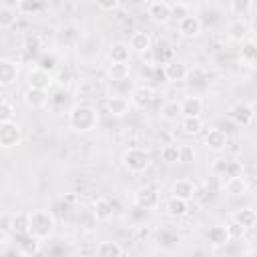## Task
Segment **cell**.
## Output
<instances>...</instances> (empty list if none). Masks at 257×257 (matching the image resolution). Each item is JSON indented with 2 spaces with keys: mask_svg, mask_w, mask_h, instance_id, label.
<instances>
[{
  "mask_svg": "<svg viewBox=\"0 0 257 257\" xmlns=\"http://www.w3.org/2000/svg\"><path fill=\"white\" fill-rule=\"evenodd\" d=\"M171 14H173V18L181 20V18L189 16V14H191V10H189V6H187V4H183V2H177L175 6H171Z\"/></svg>",
  "mask_w": 257,
  "mask_h": 257,
  "instance_id": "40",
  "label": "cell"
},
{
  "mask_svg": "<svg viewBox=\"0 0 257 257\" xmlns=\"http://www.w3.org/2000/svg\"><path fill=\"white\" fill-rule=\"evenodd\" d=\"M54 229H56V219H54V215L50 211L38 209V211L30 213V231H28V235L44 241V239L52 237Z\"/></svg>",
  "mask_w": 257,
  "mask_h": 257,
  "instance_id": "2",
  "label": "cell"
},
{
  "mask_svg": "<svg viewBox=\"0 0 257 257\" xmlns=\"http://www.w3.org/2000/svg\"><path fill=\"white\" fill-rule=\"evenodd\" d=\"M179 151H181L179 143H167L161 149V157L165 163H179Z\"/></svg>",
  "mask_w": 257,
  "mask_h": 257,
  "instance_id": "33",
  "label": "cell"
},
{
  "mask_svg": "<svg viewBox=\"0 0 257 257\" xmlns=\"http://www.w3.org/2000/svg\"><path fill=\"white\" fill-rule=\"evenodd\" d=\"M151 44H153L151 34L149 32H143V30L133 32L131 38H128V48L135 50V52H141V54L147 52V50H151Z\"/></svg>",
  "mask_w": 257,
  "mask_h": 257,
  "instance_id": "24",
  "label": "cell"
},
{
  "mask_svg": "<svg viewBox=\"0 0 257 257\" xmlns=\"http://www.w3.org/2000/svg\"><path fill=\"white\" fill-rule=\"evenodd\" d=\"M104 106H106V112L110 116H116V118H122V116H126L131 112V100L124 98V96H118V94L108 96L104 100Z\"/></svg>",
  "mask_w": 257,
  "mask_h": 257,
  "instance_id": "14",
  "label": "cell"
},
{
  "mask_svg": "<svg viewBox=\"0 0 257 257\" xmlns=\"http://www.w3.org/2000/svg\"><path fill=\"white\" fill-rule=\"evenodd\" d=\"M145 6H151V4H155V2H159V0H141Z\"/></svg>",
  "mask_w": 257,
  "mask_h": 257,
  "instance_id": "44",
  "label": "cell"
},
{
  "mask_svg": "<svg viewBox=\"0 0 257 257\" xmlns=\"http://www.w3.org/2000/svg\"><path fill=\"white\" fill-rule=\"evenodd\" d=\"M161 118L167 122H175L181 118V102L179 100H167L161 106Z\"/></svg>",
  "mask_w": 257,
  "mask_h": 257,
  "instance_id": "29",
  "label": "cell"
},
{
  "mask_svg": "<svg viewBox=\"0 0 257 257\" xmlns=\"http://www.w3.org/2000/svg\"><path fill=\"white\" fill-rule=\"evenodd\" d=\"M128 72H131V66H128V62H110L108 64V68H106V74H108V78L110 80H124L126 76H128Z\"/></svg>",
  "mask_w": 257,
  "mask_h": 257,
  "instance_id": "30",
  "label": "cell"
},
{
  "mask_svg": "<svg viewBox=\"0 0 257 257\" xmlns=\"http://www.w3.org/2000/svg\"><path fill=\"white\" fill-rule=\"evenodd\" d=\"M68 124L76 133H90L98 124V112L90 104H74L68 108Z\"/></svg>",
  "mask_w": 257,
  "mask_h": 257,
  "instance_id": "1",
  "label": "cell"
},
{
  "mask_svg": "<svg viewBox=\"0 0 257 257\" xmlns=\"http://www.w3.org/2000/svg\"><path fill=\"white\" fill-rule=\"evenodd\" d=\"M227 36H229V40H233L237 44L245 42L247 38H251V26H249V22L245 18H235L227 26Z\"/></svg>",
  "mask_w": 257,
  "mask_h": 257,
  "instance_id": "11",
  "label": "cell"
},
{
  "mask_svg": "<svg viewBox=\"0 0 257 257\" xmlns=\"http://www.w3.org/2000/svg\"><path fill=\"white\" fill-rule=\"evenodd\" d=\"M229 241H231V237H229V231H227L225 225H213V227H209V231H207V243L213 249H221Z\"/></svg>",
  "mask_w": 257,
  "mask_h": 257,
  "instance_id": "18",
  "label": "cell"
},
{
  "mask_svg": "<svg viewBox=\"0 0 257 257\" xmlns=\"http://www.w3.org/2000/svg\"><path fill=\"white\" fill-rule=\"evenodd\" d=\"M40 243H42L40 239L28 235V241H22V245L18 247V251H20V255H36L40 251Z\"/></svg>",
  "mask_w": 257,
  "mask_h": 257,
  "instance_id": "34",
  "label": "cell"
},
{
  "mask_svg": "<svg viewBox=\"0 0 257 257\" xmlns=\"http://www.w3.org/2000/svg\"><path fill=\"white\" fill-rule=\"evenodd\" d=\"M195 157H197V153H195L193 145L183 143V145H181V151H179V163L189 165V163H193V161H195Z\"/></svg>",
  "mask_w": 257,
  "mask_h": 257,
  "instance_id": "38",
  "label": "cell"
},
{
  "mask_svg": "<svg viewBox=\"0 0 257 257\" xmlns=\"http://www.w3.org/2000/svg\"><path fill=\"white\" fill-rule=\"evenodd\" d=\"M163 74H165V78L171 80V82H181V80H185V78L189 76V68H187V64L181 62V60H169V62L165 64V68H163Z\"/></svg>",
  "mask_w": 257,
  "mask_h": 257,
  "instance_id": "16",
  "label": "cell"
},
{
  "mask_svg": "<svg viewBox=\"0 0 257 257\" xmlns=\"http://www.w3.org/2000/svg\"><path fill=\"white\" fill-rule=\"evenodd\" d=\"M149 235H151V229L149 227H139V237L141 239H147Z\"/></svg>",
  "mask_w": 257,
  "mask_h": 257,
  "instance_id": "43",
  "label": "cell"
},
{
  "mask_svg": "<svg viewBox=\"0 0 257 257\" xmlns=\"http://www.w3.org/2000/svg\"><path fill=\"white\" fill-rule=\"evenodd\" d=\"M177 28H179V34L183 38H197L201 34V20L197 16L189 14V16H185V18L179 20Z\"/></svg>",
  "mask_w": 257,
  "mask_h": 257,
  "instance_id": "17",
  "label": "cell"
},
{
  "mask_svg": "<svg viewBox=\"0 0 257 257\" xmlns=\"http://www.w3.org/2000/svg\"><path fill=\"white\" fill-rule=\"evenodd\" d=\"M223 193L229 197H243L249 193V183L247 179L239 173V175H229L227 181L223 183Z\"/></svg>",
  "mask_w": 257,
  "mask_h": 257,
  "instance_id": "10",
  "label": "cell"
},
{
  "mask_svg": "<svg viewBox=\"0 0 257 257\" xmlns=\"http://www.w3.org/2000/svg\"><path fill=\"white\" fill-rule=\"evenodd\" d=\"M128 100H131V106L147 108V106H151V102L155 100V90H153V86H149V84H139V86H135V88L131 90Z\"/></svg>",
  "mask_w": 257,
  "mask_h": 257,
  "instance_id": "8",
  "label": "cell"
},
{
  "mask_svg": "<svg viewBox=\"0 0 257 257\" xmlns=\"http://www.w3.org/2000/svg\"><path fill=\"white\" fill-rule=\"evenodd\" d=\"M233 221L239 223L241 227H245L247 231L255 229V225H257V211L253 207H241V209H237L233 213Z\"/></svg>",
  "mask_w": 257,
  "mask_h": 257,
  "instance_id": "23",
  "label": "cell"
},
{
  "mask_svg": "<svg viewBox=\"0 0 257 257\" xmlns=\"http://www.w3.org/2000/svg\"><path fill=\"white\" fill-rule=\"evenodd\" d=\"M229 118L237 126H249L255 118V102H235L229 108Z\"/></svg>",
  "mask_w": 257,
  "mask_h": 257,
  "instance_id": "4",
  "label": "cell"
},
{
  "mask_svg": "<svg viewBox=\"0 0 257 257\" xmlns=\"http://www.w3.org/2000/svg\"><path fill=\"white\" fill-rule=\"evenodd\" d=\"M16 80H18V64L8 58H0V86H12Z\"/></svg>",
  "mask_w": 257,
  "mask_h": 257,
  "instance_id": "20",
  "label": "cell"
},
{
  "mask_svg": "<svg viewBox=\"0 0 257 257\" xmlns=\"http://www.w3.org/2000/svg\"><path fill=\"white\" fill-rule=\"evenodd\" d=\"M22 100H24V104H26L28 108L38 110V108H44V106H46V102L50 100V96H48V90L28 86V88L24 90V94H22Z\"/></svg>",
  "mask_w": 257,
  "mask_h": 257,
  "instance_id": "13",
  "label": "cell"
},
{
  "mask_svg": "<svg viewBox=\"0 0 257 257\" xmlns=\"http://www.w3.org/2000/svg\"><path fill=\"white\" fill-rule=\"evenodd\" d=\"M8 227L14 235H28L30 231V213L26 211H16L10 221H8Z\"/></svg>",
  "mask_w": 257,
  "mask_h": 257,
  "instance_id": "21",
  "label": "cell"
},
{
  "mask_svg": "<svg viewBox=\"0 0 257 257\" xmlns=\"http://www.w3.org/2000/svg\"><path fill=\"white\" fill-rule=\"evenodd\" d=\"M10 253H20L18 247H10L8 243H0V255H10Z\"/></svg>",
  "mask_w": 257,
  "mask_h": 257,
  "instance_id": "42",
  "label": "cell"
},
{
  "mask_svg": "<svg viewBox=\"0 0 257 257\" xmlns=\"http://www.w3.org/2000/svg\"><path fill=\"white\" fill-rule=\"evenodd\" d=\"M122 167L133 173V175H139V173H145L149 169V163H151V157L145 149L141 147H131L122 153Z\"/></svg>",
  "mask_w": 257,
  "mask_h": 257,
  "instance_id": "3",
  "label": "cell"
},
{
  "mask_svg": "<svg viewBox=\"0 0 257 257\" xmlns=\"http://www.w3.org/2000/svg\"><path fill=\"white\" fill-rule=\"evenodd\" d=\"M22 143V128L10 120L0 124V149H14Z\"/></svg>",
  "mask_w": 257,
  "mask_h": 257,
  "instance_id": "5",
  "label": "cell"
},
{
  "mask_svg": "<svg viewBox=\"0 0 257 257\" xmlns=\"http://www.w3.org/2000/svg\"><path fill=\"white\" fill-rule=\"evenodd\" d=\"M159 203H161V195H159V191H157L155 187L145 185V187L137 189V193H135V205H137L139 209L153 211V209L159 207Z\"/></svg>",
  "mask_w": 257,
  "mask_h": 257,
  "instance_id": "6",
  "label": "cell"
},
{
  "mask_svg": "<svg viewBox=\"0 0 257 257\" xmlns=\"http://www.w3.org/2000/svg\"><path fill=\"white\" fill-rule=\"evenodd\" d=\"M16 14H18V12H16L14 8H10V6H0V30L12 28V26L16 24V20H18Z\"/></svg>",
  "mask_w": 257,
  "mask_h": 257,
  "instance_id": "31",
  "label": "cell"
},
{
  "mask_svg": "<svg viewBox=\"0 0 257 257\" xmlns=\"http://www.w3.org/2000/svg\"><path fill=\"white\" fill-rule=\"evenodd\" d=\"M14 116H16V106L8 100H0V124L14 120Z\"/></svg>",
  "mask_w": 257,
  "mask_h": 257,
  "instance_id": "37",
  "label": "cell"
},
{
  "mask_svg": "<svg viewBox=\"0 0 257 257\" xmlns=\"http://www.w3.org/2000/svg\"><path fill=\"white\" fill-rule=\"evenodd\" d=\"M122 253H124V249L116 241H100L96 245V255L98 257H120Z\"/></svg>",
  "mask_w": 257,
  "mask_h": 257,
  "instance_id": "28",
  "label": "cell"
},
{
  "mask_svg": "<svg viewBox=\"0 0 257 257\" xmlns=\"http://www.w3.org/2000/svg\"><path fill=\"white\" fill-rule=\"evenodd\" d=\"M179 102H181V116H201L203 106H205L203 98L195 96V94L193 96H185Z\"/></svg>",
  "mask_w": 257,
  "mask_h": 257,
  "instance_id": "22",
  "label": "cell"
},
{
  "mask_svg": "<svg viewBox=\"0 0 257 257\" xmlns=\"http://www.w3.org/2000/svg\"><path fill=\"white\" fill-rule=\"evenodd\" d=\"M40 10V0H18L16 12L20 14H36Z\"/></svg>",
  "mask_w": 257,
  "mask_h": 257,
  "instance_id": "36",
  "label": "cell"
},
{
  "mask_svg": "<svg viewBox=\"0 0 257 257\" xmlns=\"http://www.w3.org/2000/svg\"><path fill=\"white\" fill-rule=\"evenodd\" d=\"M90 211H92V215H94V219H96L98 223L110 221V217H112V213H114L112 203H110L106 197H98V199H94Z\"/></svg>",
  "mask_w": 257,
  "mask_h": 257,
  "instance_id": "19",
  "label": "cell"
},
{
  "mask_svg": "<svg viewBox=\"0 0 257 257\" xmlns=\"http://www.w3.org/2000/svg\"><path fill=\"white\" fill-rule=\"evenodd\" d=\"M110 62H128L131 60V48L126 42H112L108 48Z\"/></svg>",
  "mask_w": 257,
  "mask_h": 257,
  "instance_id": "26",
  "label": "cell"
},
{
  "mask_svg": "<svg viewBox=\"0 0 257 257\" xmlns=\"http://www.w3.org/2000/svg\"><path fill=\"white\" fill-rule=\"evenodd\" d=\"M165 211L169 217L173 219H181L189 213V201H183V199H177V197H169L167 205H165Z\"/></svg>",
  "mask_w": 257,
  "mask_h": 257,
  "instance_id": "25",
  "label": "cell"
},
{
  "mask_svg": "<svg viewBox=\"0 0 257 257\" xmlns=\"http://www.w3.org/2000/svg\"><path fill=\"white\" fill-rule=\"evenodd\" d=\"M253 10V0H231V12L235 16H247Z\"/></svg>",
  "mask_w": 257,
  "mask_h": 257,
  "instance_id": "35",
  "label": "cell"
},
{
  "mask_svg": "<svg viewBox=\"0 0 257 257\" xmlns=\"http://www.w3.org/2000/svg\"><path fill=\"white\" fill-rule=\"evenodd\" d=\"M26 82H28V86H32V88L48 90V88L54 84V74H52L50 70H46V68L36 66V68H32V70H28Z\"/></svg>",
  "mask_w": 257,
  "mask_h": 257,
  "instance_id": "7",
  "label": "cell"
},
{
  "mask_svg": "<svg viewBox=\"0 0 257 257\" xmlns=\"http://www.w3.org/2000/svg\"><path fill=\"white\" fill-rule=\"evenodd\" d=\"M169 193H171V197H177V199H183V201H193L197 197V185L191 179H177L171 185Z\"/></svg>",
  "mask_w": 257,
  "mask_h": 257,
  "instance_id": "12",
  "label": "cell"
},
{
  "mask_svg": "<svg viewBox=\"0 0 257 257\" xmlns=\"http://www.w3.org/2000/svg\"><path fill=\"white\" fill-rule=\"evenodd\" d=\"M181 128H183L185 135H189V137H197V135L203 133L205 122H203L201 116H183V120H181Z\"/></svg>",
  "mask_w": 257,
  "mask_h": 257,
  "instance_id": "27",
  "label": "cell"
},
{
  "mask_svg": "<svg viewBox=\"0 0 257 257\" xmlns=\"http://www.w3.org/2000/svg\"><path fill=\"white\" fill-rule=\"evenodd\" d=\"M203 143H205V147H207L209 151H213V153H223V151L227 149V145H229V137H227V133L221 131V128H209V131L205 133V137H203Z\"/></svg>",
  "mask_w": 257,
  "mask_h": 257,
  "instance_id": "9",
  "label": "cell"
},
{
  "mask_svg": "<svg viewBox=\"0 0 257 257\" xmlns=\"http://www.w3.org/2000/svg\"><path fill=\"white\" fill-rule=\"evenodd\" d=\"M147 12H149V18H151L155 24H167V22L173 18V14H171V4H167V2H163V0H159V2H155V4H151V6H147Z\"/></svg>",
  "mask_w": 257,
  "mask_h": 257,
  "instance_id": "15",
  "label": "cell"
},
{
  "mask_svg": "<svg viewBox=\"0 0 257 257\" xmlns=\"http://www.w3.org/2000/svg\"><path fill=\"white\" fill-rule=\"evenodd\" d=\"M96 6L102 12H114L120 6V0H96Z\"/></svg>",
  "mask_w": 257,
  "mask_h": 257,
  "instance_id": "41",
  "label": "cell"
},
{
  "mask_svg": "<svg viewBox=\"0 0 257 257\" xmlns=\"http://www.w3.org/2000/svg\"><path fill=\"white\" fill-rule=\"evenodd\" d=\"M225 227H227V231H229L231 241H233V239H241V237H245V233H247V229H245V227H241V225H239V223H235V221L227 223Z\"/></svg>",
  "mask_w": 257,
  "mask_h": 257,
  "instance_id": "39",
  "label": "cell"
},
{
  "mask_svg": "<svg viewBox=\"0 0 257 257\" xmlns=\"http://www.w3.org/2000/svg\"><path fill=\"white\" fill-rule=\"evenodd\" d=\"M255 58H257V48H255V42L251 40V38H247L245 42H241V60L245 62V64H253L255 62Z\"/></svg>",
  "mask_w": 257,
  "mask_h": 257,
  "instance_id": "32",
  "label": "cell"
}]
</instances>
